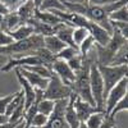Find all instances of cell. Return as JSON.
Masks as SVG:
<instances>
[{
  "label": "cell",
  "mask_w": 128,
  "mask_h": 128,
  "mask_svg": "<svg viewBox=\"0 0 128 128\" xmlns=\"http://www.w3.org/2000/svg\"><path fill=\"white\" fill-rule=\"evenodd\" d=\"M44 46V37L40 35H31L30 37L19 41H13L12 44L0 48V55H8L9 58H18L31 54Z\"/></svg>",
  "instance_id": "cell-1"
},
{
  "label": "cell",
  "mask_w": 128,
  "mask_h": 128,
  "mask_svg": "<svg viewBox=\"0 0 128 128\" xmlns=\"http://www.w3.org/2000/svg\"><path fill=\"white\" fill-rule=\"evenodd\" d=\"M98 69L101 74V78L104 82V100H105L108 92L123 77L127 76L128 64H123V66H101V64H98Z\"/></svg>",
  "instance_id": "cell-2"
},
{
  "label": "cell",
  "mask_w": 128,
  "mask_h": 128,
  "mask_svg": "<svg viewBox=\"0 0 128 128\" xmlns=\"http://www.w3.org/2000/svg\"><path fill=\"white\" fill-rule=\"evenodd\" d=\"M72 88L68 84L64 83L55 73L51 74V77L49 78V83L46 88L44 90V99H49L52 101H58L63 99H69V96L72 95Z\"/></svg>",
  "instance_id": "cell-3"
},
{
  "label": "cell",
  "mask_w": 128,
  "mask_h": 128,
  "mask_svg": "<svg viewBox=\"0 0 128 128\" xmlns=\"http://www.w3.org/2000/svg\"><path fill=\"white\" fill-rule=\"evenodd\" d=\"M90 88L91 95L94 98L96 108L101 112H105V100H104V82L101 78V74L98 69V64L94 63L90 68Z\"/></svg>",
  "instance_id": "cell-4"
},
{
  "label": "cell",
  "mask_w": 128,
  "mask_h": 128,
  "mask_svg": "<svg viewBox=\"0 0 128 128\" xmlns=\"http://www.w3.org/2000/svg\"><path fill=\"white\" fill-rule=\"evenodd\" d=\"M126 95H128V77H123L115 86L108 92L105 98V114H109L110 110L115 106V104L118 102L122 98H124Z\"/></svg>",
  "instance_id": "cell-5"
},
{
  "label": "cell",
  "mask_w": 128,
  "mask_h": 128,
  "mask_svg": "<svg viewBox=\"0 0 128 128\" xmlns=\"http://www.w3.org/2000/svg\"><path fill=\"white\" fill-rule=\"evenodd\" d=\"M67 102H68V99L55 101L54 110L49 115L48 123L42 128H69L68 123L66 122V118H64V110H66Z\"/></svg>",
  "instance_id": "cell-6"
},
{
  "label": "cell",
  "mask_w": 128,
  "mask_h": 128,
  "mask_svg": "<svg viewBox=\"0 0 128 128\" xmlns=\"http://www.w3.org/2000/svg\"><path fill=\"white\" fill-rule=\"evenodd\" d=\"M28 66H42L41 60L38 56L35 54V51H32L31 54L23 55V56H18V58H9V60L0 68V72H10L14 68H24Z\"/></svg>",
  "instance_id": "cell-7"
},
{
  "label": "cell",
  "mask_w": 128,
  "mask_h": 128,
  "mask_svg": "<svg viewBox=\"0 0 128 128\" xmlns=\"http://www.w3.org/2000/svg\"><path fill=\"white\" fill-rule=\"evenodd\" d=\"M51 72L55 73L56 76L66 84H68L69 87L73 83L74 78H76V73L70 69V67L68 66V63L66 60H62V59H55V62L52 63Z\"/></svg>",
  "instance_id": "cell-8"
},
{
  "label": "cell",
  "mask_w": 128,
  "mask_h": 128,
  "mask_svg": "<svg viewBox=\"0 0 128 128\" xmlns=\"http://www.w3.org/2000/svg\"><path fill=\"white\" fill-rule=\"evenodd\" d=\"M73 106H74V110H76V114L78 116V120L81 123H84L86 122V119L88 118V116L96 112H101L100 109H98L95 105L87 102L82 100L81 98H78V96L76 95V99H74V102H73Z\"/></svg>",
  "instance_id": "cell-9"
},
{
  "label": "cell",
  "mask_w": 128,
  "mask_h": 128,
  "mask_svg": "<svg viewBox=\"0 0 128 128\" xmlns=\"http://www.w3.org/2000/svg\"><path fill=\"white\" fill-rule=\"evenodd\" d=\"M17 74V78H18V82L20 84V90L23 92V98H24V110H27L30 106L34 104L35 99H36V90L34 86H31V84L26 81V78L22 76V74L19 73L18 68H14L13 69Z\"/></svg>",
  "instance_id": "cell-10"
},
{
  "label": "cell",
  "mask_w": 128,
  "mask_h": 128,
  "mask_svg": "<svg viewBox=\"0 0 128 128\" xmlns=\"http://www.w3.org/2000/svg\"><path fill=\"white\" fill-rule=\"evenodd\" d=\"M87 30L90 32V35L92 36L96 45L105 46L109 42L110 37H112V34H109L104 27L99 26L98 23H95V22H91V20H90V24H88Z\"/></svg>",
  "instance_id": "cell-11"
},
{
  "label": "cell",
  "mask_w": 128,
  "mask_h": 128,
  "mask_svg": "<svg viewBox=\"0 0 128 128\" xmlns=\"http://www.w3.org/2000/svg\"><path fill=\"white\" fill-rule=\"evenodd\" d=\"M73 30L74 27L70 26V24H67V23H60L55 27V36L63 41L64 44H66L67 46H73V48H77L76 45H74L73 42Z\"/></svg>",
  "instance_id": "cell-12"
},
{
  "label": "cell",
  "mask_w": 128,
  "mask_h": 128,
  "mask_svg": "<svg viewBox=\"0 0 128 128\" xmlns=\"http://www.w3.org/2000/svg\"><path fill=\"white\" fill-rule=\"evenodd\" d=\"M17 14L19 17L20 24H27L30 20L35 17V12H36V6L34 4L32 0H26L23 4H20L17 8Z\"/></svg>",
  "instance_id": "cell-13"
},
{
  "label": "cell",
  "mask_w": 128,
  "mask_h": 128,
  "mask_svg": "<svg viewBox=\"0 0 128 128\" xmlns=\"http://www.w3.org/2000/svg\"><path fill=\"white\" fill-rule=\"evenodd\" d=\"M18 70L26 78V81L31 84V86H34L35 88H40V90L46 88L48 83H49V78H44V77L38 76L36 73H32V72H30L24 68H18Z\"/></svg>",
  "instance_id": "cell-14"
},
{
  "label": "cell",
  "mask_w": 128,
  "mask_h": 128,
  "mask_svg": "<svg viewBox=\"0 0 128 128\" xmlns=\"http://www.w3.org/2000/svg\"><path fill=\"white\" fill-rule=\"evenodd\" d=\"M74 99H76V94H72L68 99L67 106H66V110H64V118H66V122L68 123L69 128H78L80 126V120H78V116L76 114V110H74Z\"/></svg>",
  "instance_id": "cell-15"
},
{
  "label": "cell",
  "mask_w": 128,
  "mask_h": 128,
  "mask_svg": "<svg viewBox=\"0 0 128 128\" xmlns=\"http://www.w3.org/2000/svg\"><path fill=\"white\" fill-rule=\"evenodd\" d=\"M30 24L32 28H34V34L35 35H40L42 37H45V36H50V35H54L55 34V27H52V26H49L46 23H42L41 20H38L37 18H32L30 22L27 23Z\"/></svg>",
  "instance_id": "cell-16"
},
{
  "label": "cell",
  "mask_w": 128,
  "mask_h": 128,
  "mask_svg": "<svg viewBox=\"0 0 128 128\" xmlns=\"http://www.w3.org/2000/svg\"><path fill=\"white\" fill-rule=\"evenodd\" d=\"M18 26H20V20H19V17L17 14L16 10H12V12H9L8 14H5L3 17V23H2V27L0 30L9 34L10 31L16 30Z\"/></svg>",
  "instance_id": "cell-17"
},
{
  "label": "cell",
  "mask_w": 128,
  "mask_h": 128,
  "mask_svg": "<svg viewBox=\"0 0 128 128\" xmlns=\"http://www.w3.org/2000/svg\"><path fill=\"white\" fill-rule=\"evenodd\" d=\"M35 18L41 20L42 23H46V24L52 26V27H55V26L63 23V20L56 14H54L52 12H48V10H38V9H36Z\"/></svg>",
  "instance_id": "cell-18"
},
{
  "label": "cell",
  "mask_w": 128,
  "mask_h": 128,
  "mask_svg": "<svg viewBox=\"0 0 128 128\" xmlns=\"http://www.w3.org/2000/svg\"><path fill=\"white\" fill-rule=\"evenodd\" d=\"M67 45L63 41H60L55 35H50V36H45L44 37V48L48 49L50 52H52L54 55H56L58 52L64 49Z\"/></svg>",
  "instance_id": "cell-19"
},
{
  "label": "cell",
  "mask_w": 128,
  "mask_h": 128,
  "mask_svg": "<svg viewBox=\"0 0 128 128\" xmlns=\"http://www.w3.org/2000/svg\"><path fill=\"white\" fill-rule=\"evenodd\" d=\"M9 35H10V37H12L14 41L24 40V38L30 37L31 35H34V28H32L30 24H20L16 30L10 31Z\"/></svg>",
  "instance_id": "cell-20"
},
{
  "label": "cell",
  "mask_w": 128,
  "mask_h": 128,
  "mask_svg": "<svg viewBox=\"0 0 128 128\" xmlns=\"http://www.w3.org/2000/svg\"><path fill=\"white\" fill-rule=\"evenodd\" d=\"M35 54H36V55L38 56V59L41 60V64H42V66H45L46 68L51 69L52 63H54L55 59H56V56L52 54V52H50L48 49H45L44 46H42V48L35 50Z\"/></svg>",
  "instance_id": "cell-21"
},
{
  "label": "cell",
  "mask_w": 128,
  "mask_h": 128,
  "mask_svg": "<svg viewBox=\"0 0 128 128\" xmlns=\"http://www.w3.org/2000/svg\"><path fill=\"white\" fill-rule=\"evenodd\" d=\"M127 54H128V42L123 44L118 50L115 51V54H114V56L112 59L110 66H123V64H128Z\"/></svg>",
  "instance_id": "cell-22"
},
{
  "label": "cell",
  "mask_w": 128,
  "mask_h": 128,
  "mask_svg": "<svg viewBox=\"0 0 128 128\" xmlns=\"http://www.w3.org/2000/svg\"><path fill=\"white\" fill-rule=\"evenodd\" d=\"M109 20L112 22H126L128 23V6L122 5L120 8L115 9L113 13L109 14Z\"/></svg>",
  "instance_id": "cell-23"
},
{
  "label": "cell",
  "mask_w": 128,
  "mask_h": 128,
  "mask_svg": "<svg viewBox=\"0 0 128 128\" xmlns=\"http://www.w3.org/2000/svg\"><path fill=\"white\" fill-rule=\"evenodd\" d=\"M38 10H48V12H51V10H63V12H67L62 0H42V3L38 6Z\"/></svg>",
  "instance_id": "cell-24"
},
{
  "label": "cell",
  "mask_w": 128,
  "mask_h": 128,
  "mask_svg": "<svg viewBox=\"0 0 128 128\" xmlns=\"http://www.w3.org/2000/svg\"><path fill=\"white\" fill-rule=\"evenodd\" d=\"M54 106H55V101L42 98V99L38 101V104H37V113L49 116V115L52 113V110H54Z\"/></svg>",
  "instance_id": "cell-25"
},
{
  "label": "cell",
  "mask_w": 128,
  "mask_h": 128,
  "mask_svg": "<svg viewBox=\"0 0 128 128\" xmlns=\"http://www.w3.org/2000/svg\"><path fill=\"white\" fill-rule=\"evenodd\" d=\"M105 112H96L94 114H91L88 118L86 119V122H84V124H86L88 128H99L105 118Z\"/></svg>",
  "instance_id": "cell-26"
},
{
  "label": "cell",
  "mask_w": 128,
  "mask_h": 128,
  "mask_svg": "<svg viewBox=\"0 0 128 128\" xmlns=\"http://www.w3.org/2000/svg\"><path fill=\"white\" fill-rule=\"evenodd\" d=\"M77 54H80V50L78 48H73V46H66L64 49H62L58 54L55 55L56 59H62V60H66L68 62L69 59H72L73 56H76Z\"/></svg>",
  "instance_id": "cell-27"
},
{
  "label": "cell",
  "mask_w": 128,
  "mask_h": 128,
  "mask_svg": "<svg viewBox=\"0 0 128 128\" xmlns=\"http://www.w3.org/2000/svg\"><path fill=\"white\" fill-rule=\"evenodd\" d=\"M90 35V32L86 27H74L73 30V42L77 48L80 46L81 42Z\"/></svg>",
  "instance_id": "cell-28"
},
{
  "label": "cell",
  "mask_w": 128,
  "mask_h": 128,
  "mask_svg": "<svg viewBox=\"0 0 128 128\" xmlns=\"http://www.w3.org/2000/svg\"><path fill=\"white\" fill-rule=\"evenodd\" d=\"M94 46H95V41H94V38H92V36L91 35H88L86 38H84L81 44H80V46H78V50H80V54L82 55V56H86L88 52L94 49Z\"/></svg>",
  "instance_id": "cell-29"
},
{
  "label": "cell",
  "mask_w": 128,
  "mask_h": 128,
  "mask_svg": "<svg viewBox=\"0 0 128 128\" xmlns=\"http://www.w3.org/2000/svg\"><path fill=\"white\" fill-rule=\"evenodd\" d=\"M24 69H27L32 73H36V74H38V76L44 77V78H50L51 74H52L51 69L46 68L45 66H28V67H24Z\"/></svg>",
  "instance_id": "cell-30"
},
{
  "label": "cell",
  "mask_w": 128,
  "mask_h": 128,
  "mask_svg": "<svg viewBox=\"0 0 128 128\" xmlns=\"http://www.w3.org/2000/svg\"><path fill=\"white\" fill-rule=\"evenodd\" d=\"M127 110H128V95H126L124 98H122L118 102L115 104V106L110 110L109 115L116 116V114H119L122 112H127Z\"/></svg>",
  "instance_id": "cell-31"
},
{
  "label": "cell",
  "mask_w": 128,
  "mask_h": 128,
  "mask_svg": "<svg viewBox=\"0 0 128 128\" xmlns=\"http://www.w3.org/2000/svg\"><path fill=\"white\" fill-rule=\"evenodd\" d=\"M68 66L70 67V69L76 73V72H78L81 68H82V64H83V56L81 55V54H77L76 56H73L72 59H69L68 62Z\"/></svg>",
  "instance_id": "cell-32"
},
{
  "label": "cell",
  "mask_w": 128,
  "mask_h": 128,
  "mask_svg": "<svg viewBox=\"0 0 128 128\" xmlns=\"http://www.w3.org/2000/svg\"><path fill=\"white\" fill-rule=\"evenodd\" d=\"M48 119H49L48 115L36 113V115L34 116V119H32V122H31V126L37 127V128H42V127H44V126L48 123Z\"/></svg>",
  "instance_id": "cell-33"
},
{
  "label": "cell",
  "mask_w": 128,
  "mask_h": 128,
  "mask_svg": "<svg viewBox=\"0 0 128 128\" xmlns=\"http://www.w3.org/2000/svg\"><path fill=\"white\" fill-rule=\"evenodd\" d=\"M110 23H112L113 28H115L116 31H119V34L122 36L128 38V23H126V22H112V20H110Z\"/></svg>",
  "instance_id": "cell-34"
},
{
  "label": "cell",
  "mask_w": 128,
  "mask_h": 128,
  "mask_svg": "<svg viewBox=\"0 0 128 128\" xmlns=\"http://www.w3.org/2000/svg\"><path fill=\"white\" fill-rule=\"evenodd\" d=\"M14 94H9L6 96H4V98H0V114H5V110H6V106L8 104L12 101V99L14 98Z\"/></svg>",
  "instance_id": "cell-35"
},
{
  "label": "cell",
  "mask_w": 128,
  "mask_h": 128,
  "mask_svg": "<svg viewBox=\"0 0 128 128\" xmlns=\"http://www.w3.org/2000/svg\"><path fill=\"white\" fill-rule=\"evenodd\" d=\"M0 2H2L10 12H12V10H17V8L20 5V4H23L26 0H0Z\"/></svg>",
  "instance_id": "cell-36"
},
{
  "label": "cell",
  "mask_w": 128,
  "mask_h": 128,
  "mask_svg": "<svg viewBox=\"0 0 128 128\" xmlns=\"http://www.w3.org/2000/svg\"><path fill=\"white\" fill-rule=\"evenodd\" d=\"M115 126H116L115 116L106 114L105 118H104V120H102V123H101V126H100L99 128H114Z\"/></svg>",
  "instance_id": "cell-37"
},
{
  "label": "cell",
  "mask_w": 128,
  "mask_h": 128,
  "mask_svg": "<svg viewBox=\"0 0 128 128\" xmlns=\"http://www.w3.org/2000/svg\"><path fill=\"white\" fill-rule=\"evenodd\" d=\"M13 41H14V40L10 37L9 34H6V32H4V31L0 30V48H2V46H6V45H9V44H12Z\"/></svg>",
  "instance_id": "cell-38"
},
{
  "label": "cell",
  "mask_w": 128,
  "mask_h": 128,
  "mask_svg": "<svg viewBox=\"0 0 128 128\" xmlns=\"http://www.w3.org/2000/svg\"><path fill=\"white\" fill-rule=\"evenodd\" d=\"M118 0H88V4L91 5H99V6H102V5H106V4H110V3H115Z\"/></svg>",
  "instance_id": "cell-39"
},
{
  "label": "cell",
  "mask_w": 128,
  "mask_h": 128,
  "mask_svg": "<svg viewBox=\"0 0 128 128\" xmlns=\"http://www.w3.org/2000/svg\"><path fill=\"white\" fill-rule=\"evenodd\" d=\"M23 120V119H22ZM22 120H20V122H22ZM20 122H6V123H3V124H0V128H16Z\"/></svg>",
  "instance_id": "cell-40"
},
{
  "label": "cell",
  "mask_w": 128,
  "mask_h": 128,
  "mask_svg": "<svg viewBox=\"0 0 128 128\" xmlns=\"http://www.w3.org/2000/svg\"><path fill=\"white\" fill-rule=\"evenodd\" d=\"M9 12H10V10H9L2 2H0V14H2V16H5V14H8Z\"/></svg>",
  "instance_id": "cell-41"
},
{
  "label": "cell",
  "mask_w": 128,
  "mask_h": 128,
  "mask_svg": "<svg viewBox=\"0 0 128 128\" xmlns=\"http://www.w3.org/2000/svg\"><path fill=\"white\" fill-rule=\"evenodd\" d=\"M6 122H8V116L5 114H0V124L6 123Z\"/></svg>",
  "instance_id": "cell-42"
},
{
  "label": "cell",
  "mask_w": 128,
  "mask_h": 128,
  "mask_svg": "<svg viewBox=\"0 0 128 128\" xmlns=\"http://www.w3.org/2000/svg\"><path fill=\"white\" fill-rule=\"evenodd\" d=\"M34 2V4H35V6H36V9H38V6H40V4L42 3V0H32Z\"/></svg>",
  "instance_id": "cell-43"
},
{
  "label": "cell",
  "mask_w": 128,
  "mask_h": 128,
  "mask_svg": "<svg viewBox=\"0 0 128 128\" xmlns=\"http://www.w3.org/2000/svg\"><path fill=\"white\" fill-rule=\"evenodd\" d=\"M69 2H73V3H82V4H84V3H88V0H69Z\"/></svg>",
  "instance_id": "cell-44"
},
{
  "label": "cell",
  "mask_w": 128,
  "mask_h": 128,
  "mask_svg": "<svg viewBox=\"0 0 128 128\" xmlns=\"http://www.w3.org/2000/svg\"><path fill=\"white\" fill-rule=\"evenodd\" d=\"M16 128H24V122L22 120V122H20V123H19V124H18Z\"/></svg>",
  "instance_id": "cell-45"
},
{
  "label": "cell",
  "mask_w": 128,
  "mask_h": 128,
  "mask_svg": "<svg viewBox=\"0 0 128 128\" xmlns=\"http://www.w3.org/2000/svg\"><path fill=\"white\" fill-rule=\"evenodd\" d=\"M78 128H88L86 124H84V123H80V126H78Z\"/></svg>",
  "instance_id": "cell-46"
},
{
  "label": "cell",
  "mask_w": 128,
  "mask_h": 128,
  "mask_svg": "<svg viewBox=\"0 0 128 128\" xmlns=\"http://www.w3.org/2000/svg\"><path fill=\"white\" fill-rule=\"evenodd\" d=\"M3 17H4V16L0 14V27H2V23H3Z\"/></svg>",
  "instance_id": "cell-47"
},
{
  "label": "cell",
  "mask_w": 128,
  "mask_h": 128,
  "mask_svg": "<svg viewBox=\"0 0 128 128\" xmlns=\"http://www.w3.org/2000/svg\"><path fill=\"white\" fill-rule=\"evenodd\" d=\"M28 128H37V127H34V126H31V127H28Z\"/></svg>",
  "instance_id": "cell-48"
},
{
  "label": "cell",
  "mask_w": 128,
  "mask_h": 128,
  "mask_svg": "<svg viewBox=\"0 0 128 128\" xmlns=\"http://www.w3.org/2000/svg\"><path fill=\"white\" fill-rule=\"evenodd\" d=\"M114 128H116V126H115V127H114Z\"/></svg>",
  "instance_id": "cell-49"
}]
</instances>
